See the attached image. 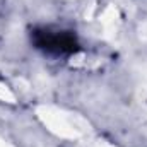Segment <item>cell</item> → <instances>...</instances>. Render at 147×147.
I'll use <instances>...</instances> for the list:
<instances>
[{
    "label": "cell",
    "mask_w": 147,
    "mask_h": 147,
    "mask_svg": "<svg viewBox=\"0 0 147 147\" xmlns=\"http://www.w3.org/2000/svg\"><path fill=\"white\" fill-rule=\"evenodd\" d=\"M36 43L39 48H45V50L55 51V53H70V51L77 50L75 39L65 33H55V34H51L50 31L38 33Z\"/></svg>",
    "instance_id": "obj_1"
}]
</instances>
